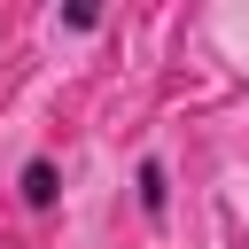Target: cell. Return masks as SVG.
I'll use <instances>...</instances> for the list:
<instances>
[{
	"label": "cell",
	"mask_w": 249,
	"mask_h": 249,
	"mask_svg": "<svg viewBox=\"0 0 249 249\" xmlns=\"http://www.w3.org/2000/svg\"><path fill=\"white\" fill-rule=\"evenodd\" d=\"M62 195H70L62 156H54V148H31V156L16 163V210H23V218H54V210H62Z\"/></svg>",
	"instance_id": "cell-1"
},
{
	"label": "cell",
	"mask_w": 249,
	"mask_h": 249,
	"mask_svg": "<svg viewBox=\"0 0 249 249\" xmlns=\"http://www.w3.org/2000/svg\"><path fill=\"white\" fill-rule=\"evenodd\" d=\"M132 202H140L148 233H163V226H171V156H163V148H148V156L132 163Z\"/></svg>",
	"instance_id": "cell-2"
},
{
	"label": "cell",
	"mask_w": 249,
	"mask_h": 249,
	"mask_svg": "<svg viewBox=\"0 0 249 249\" xmlns=\"http://www.w3.org/2000/svg\"><path fill=\"white\" fill-rule=\"evenodd\" d=\"M101 23H109V8H54V31H70V39H86Z\"/></svg>",
	"instance_id": "cell-3"
}]
</instances>
